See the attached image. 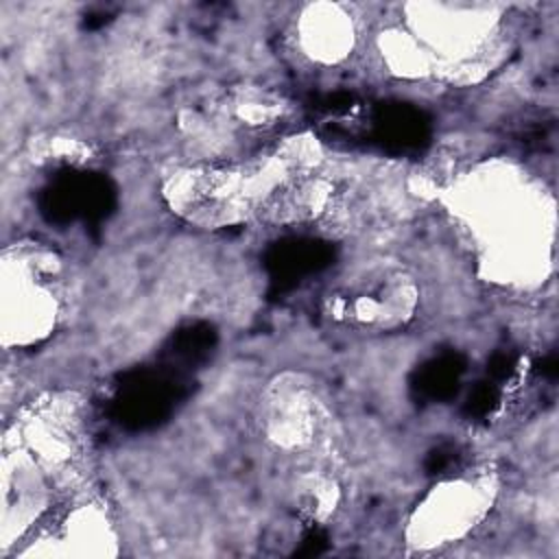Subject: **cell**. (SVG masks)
<instances>
[{"label": "cell", "mask_w": 559, "mask_h": 559, "mask_svg": "<svg viewBox=\"0 0 559 559\" xmlns=\"http://www.w3.org/2000/svg\"><path fill=\"white\" fill-rule=\"evenodd\" d=\"M301 41L317 59L336 61L352 48V20L338 7H310L301 22Z\"/></svg>", "instance_id": "6da1fadb"}, {"label": "cell", "mask_w": 559, "mask_h": 559, "mask_svg": "<svg viewBox=\"0 0 559 559\" xmlns=\"http://www.w3.org/2000/svg\"><path fill=\"white\" fill-rule=\"evenodd\" d=\"M480 489L472 485H454L443 487L437 491L421 509V518L426 520L424 531L432 533L437 528V535L441 533H459L478 515L480 511Z\"/></svg>", "instance_id": "7a4b0ae2"}]
</instances>
